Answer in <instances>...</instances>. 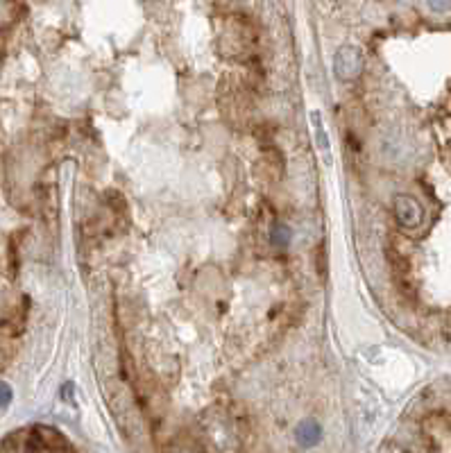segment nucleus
<instances>
[{
    "label": "nucleus",
    "instance_id": "0eeeda50",
    "mask_svg": "<svg viewBox=\"0 0 451 453\" xmlns=\"http://www.w3.org/2000/svg\"><path fill=\"white\" fill-rule=\"evenodd\" d=\"M9 401H12V387L5 381H0V408H7Z\"/></svg>",
    "mask_w": 451,
    "mask_h": 453
},
{
    "label": "nucleus",
    "instance_id": "f03ea898",
    "mask_svg": "<svg viewBox=\"0 0 451 453\" xmlns=\"http://www.w3.org/2000/svg\"><path fill=\"white\" fill-rule=\"evenodd\" d=\"M395 215H397V220H399L402 226H406V229H415V226L422 224L424 209H422V204L411 195H397L395 198Z\"/></svg>",
    "mask_w": 451,
    "mask_h": 453
},
{
    "label": "nucleus",
    "instance_id": "423d86ee",
    "mask_svg": "<svg viewBox=\"0 0 451 453\" xmlns=\"http://www.w3.org/2000/svg\"><path fill=\"white\" fill-rule=\"evenodd\" d=\"M291 243V229L286 224H275L272 226V245L277 247H286Z\"/></svg>",
    "mask_w": 451,
    "mask_h": 453
},
{
    "label": "nucleus",
    "instance_id": "7ed1b4c3",
    "mask_svg": "<svg viewBox=\"0 0 451 453\" xmlns=\"http://www.w3.org/2000/svg\"><path fill=\"white\" fill-rule=\"evenodd\" d=\"M320 437H322V428H320L318 422H313V419H306V422L297 424V428H295V440L304 449L315 447L318 442H320Z\"/></svg>",
    "mask_w": 451,
    "mask_h": 453
},
{
    "label": "nucleus",
    "instance_id": "39448f33",
    "mask_svg": "<svg viewBox=\"0 0 451 453\" xmlns=\"http://www.w3.org/2000/svg\"><path fill=\"white\" fill-rule=\"evenodd\" d=\"M315 270H318V277L322 282H327V270H329V261H327V245L320 243V247L315 250Z\"/></svg>",
    "mask_w": 451,
    "mask_h": 453
},
{
    "label": "nucleus",
    "instance_id": "f257e3e1",
    "mask_svg": "<svg viewBox=\"0 0 451 453\" xmlns=\"http://www.w3.org/2000/svg\"><path fill=\"white\" fill-rule=\"evenodd\" d=\"M363 68V55H361V50L359 48H354V46H345V48H340L336 52V57H334V71L340 80H354L356 75L361 73Z\"/></svg>",
    "mask_w": 451,
    "mask_h": 453
},
{
    "label": "nucleus",
    "instance_id": "20e7f679",
    "mask_svg": "<svg viewBox=\"0 0 451 453\" xmlns=\"http://www.w3.org/2000/svg\"><path fill=\"white\" fill-rule=\"evenodd\" d=\"M311 123H313V129H315V141H318V147L325 152V157H329V138H327V132L325 127H322V116L320 111H313L311 114Z\"/></svg>",
    "mask_w": 451,
    "mask_h": 453
},
{
    "label": "nucleus",
    "instance_id": "6e6552de",
    "mask_svg": "<svg viewBox=\"0 0 451 453\" xmlns=\"http://www.w3.org/2000/svg\"><path fill=\"white\" fill-rule=\"evenodd\" d=\"M428 5H431L433 12H447L451 7V0H428Z\"/></svg>",
    "mask_w": 451,
    "mask_h": 453
}]
</instances>
